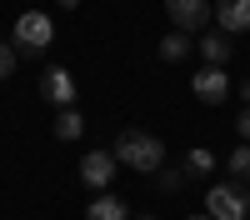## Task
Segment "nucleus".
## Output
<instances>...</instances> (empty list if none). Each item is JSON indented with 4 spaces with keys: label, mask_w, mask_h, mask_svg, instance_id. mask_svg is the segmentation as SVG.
I'll return each instance as SVG.
<instances>
[{
    "label": "nucleus",
    "mask_w": 250,
    "mask_h": 220,
    "mask_svg": "<svg viewBox=\"0 0 250 220\" xmlns=\"http://www.w3.org/2000/svg\"><path fill=\"white\" fill-rule=\"evenodd\" d=\"M85 220H130V210H125L120 195H100V200H90Z\"/></svg>",
    "instance_id": "10"
},
{
    "label": "nucleus",
    "mask_w": 250,
    "mask_h": 220,
    "mask_svg": "<svg viewBox=\"0 0 250 220\" xmlns=\"http://www.w3.org/2000/svg\"><path fill=\"white\" fill-rule=\"evenodd\" d=\"M215 20H220V35L250 30V0H215Z\"/></svg>",
    "instance_id": "8"
},
{
    "label": "nucleus",
    "mask_w": 250,
    "mask_h": 220,
    "mask_svg": "<svg viewBox=\"0 0 250 220\" xmlns=\"http://www.w3.org/2000/svg\"><path fill=\"white\" fill-rule=\"evenodd\" d=\"M165 15H170V25L180 35H190V30H205L210 25V0H165Z\"/></svg>",
    "instance_id": "4"
},
{
    "label": "nucleus",
    "mask_w": 250,
    "mask_h": 220,
    "mask_svg": "<svg viewBox=\"0 0 250 220\" xmlns=\"http://www.w3.org/2000/svg\"><path fill=\"white\" fill-rule=\"evenodd\" d=\"M155 185H160L165 195H175V190L185 185V170H160V180H155Z\"/></svg>",
    "instance_id": "15"
},
{
    "label": "nucleus",
    "mask_w": 250,
    "mask_h": 220,
    "mask_svg": "<svg viewBox=\"0 0 250 220\" xmlns=\"http://www.w3.org/2000/svg\"><path fill=\"white\" fill-rule=\"evenodd\" d=\"M80 130H85L80 110H60V120H55V135H60V140H80Z\"/></svg>",
    "instance_id": "14"
},
{
    "label": "nucleus",
    "mask_w": 250,
    "mask_h": 220,
    "mask_svg": "<svg viewBox=\"0 0 250 220\" xmlns=\"http://www.w3.org/2000/svg\"><path fill=\"white\" fill-rule=\"evenodd\" d=\"M110 155H115V165H130V170H145V175L165 170V140L150 135V130H120Z\"/></svg>",
    "instance_id": "1"
},
{
    "label": "nucleus",
    "mask_w": 250,
    "mask_h": 220,
    "mask_svg": "<svg viewBox=\"0 0 250 220\" xmlns=\"http://www.w3.org/2000/svg\"><path fill=\"white\" fill-rule=\"evenodd\" d=\"M200 55H205V65L225 70V60L235 55V45H230V35H220V30H205V35H200Z\"/></svg>",
    "instance_id": "9"
},
{
    "label": "nucleus",
    "mask_w": 250,
    "mask_h": 220,
    "mask_svg": "<svg viewBox=\"0 0 250 220\" xmlns=\"http://www.w3.org/2000/svg\"><path fill=\"white\" fill-rule=\"evenodd\" d=\"M10 70H15V55H10L5 40H0V80H10Z\"/></svg>",
    "instance_id": "16"
},
{
    "label": "nucleus",
    "mask_w": 250,
    "mask_h": 220,
    "mask_svg": "<svg viewBox=\"0 0 250 220\" xmlns=\"http://www.w3.org/2000/svg\"><path fill=\"white\" fill-rule=\"evenodd\" d=\"M55 5H60V10H75V5H80V0H55Z\"/></svg>",
    "instance_id": "18"
},
{
    "label": "nucleus",
    "mask_w": 250,
    "mask_h": 220,
    "mask_svg": "<svg viewBox=\"0 0 250 220\" xmlns=\"http://www.w3.org/2000/svg\"><path fill=\"white\" fill-rule=\"evenodd\" d=\"M40 95H45L50 105L70 110V105H75V75H70L65 65H50L45 75H40Z\"/></svg>",
    "instance_id": "5"
},
{
    "label": "nucleus",
    "mask_w": 250,
    "mask_h": 220,
    "mask_svg": "<svg viewBox=\"0 0 250 220\" xmlns=\"http://www.w3.org/2000/svg\"><path fill=\"white\" fill-rule=\"evenodd\" d=\"M185 55H190V35L170 30V35L160 40V60H170V65H175V60H185Z\"/></svg>",
    "instance_id": "12"
},
{
    "label": "nucleus",
    "mask_w": 250,
    "mask_h": 220,
    "mask_svg": "<svg viewBox=\"0 0 250 220\" xmlns=\"http://www.w3.org/2000/svg\"><path fill=\"white\" fill-rule=\"evenodd\" d=\"M190 90L205 100V105H220V100L230 95V75H225V70H215V65H205V70H195Z\"/></svg>",
    "instance_id": "7"
},
{
    "label": "nucleus",
    "mask_w": 250,
    "mask_h": 220,
    "mask_svg": "<svg viewBox=\"0 0 250 220\" xmlns=\"http://www.w3.org/2000/svg\"><path fill=\"white\" fill-rule=\"evenodd\" d=\"M210 170H215V155L205 145H195L190 155H185V175H210Z\"/></svg>",
    "instance_id": "13"
},
{
    "label": "nucleus",
    "mask_w": 250,
    "mask_h": 220,
    "mask_svg": "<svg viewBox=\"0 0 250 220\" xmlns=\"http://www.w3.org/2000/svg\"><path fill=\"white\" fill-rule=\"evenodd\" d=\"M50 40H55V20L45 10H25L15 20V50L40 55V50H50Z\"/></svg>",
    "instance_id": "3"
},
{
    "label": "nucleus",
    "mask_w": 250,
    "mask_h": 220,
    "mask_svg": "<svg viewBox=\"0 0 250 220\" xmlns=\"http://www.w3.org/2000/svg\"><path fill=\"white\" fill-rule=\"evenodd\" d=\"M140 220H155V215H140Z\"/></svg>",
    "instance_id": "21"
},
{
    "label": "nucleus",
    "mask_w": 250,
    "mask_h": 220,
    "mask_svg": "<svg viewBox=\"0 0 250 220\" xmlns=\"http://www.w3.org/2000/svg\"><path fill=\"white\" fill-rule=\"evenodd\" d=\"M235 130H240V135H245V145H250V105H245V110H240V115H235Z\"/></svg>",
    "instance_id": "17"
},
{
    "label": "nucleus",
    "mask_w": 250,
    "mask_h": 220,
    "mask_svg": "<svg viewBox=\"0 0 250 220\" xmlns=\"http://www.w3.org/2000/svg\"><path fill=\"white\" fill-rule=\"evenodd\" d=\"M80 180H85L90 190H105L115 180V155L110 150H90L85 160H80Z\"/></svg>",
    "instance_id": "6"
},
{
    "label": "nucleus",
    "mask_w": 250,
    "mask_h": 220,
    "mask_svg": "<svg viewBox=\"0 0 250 220\" xmlns=\"http://www.w3.org/2000/svg\"><path fill=\"white\" fill-rule=\"evenodd\" d=\"M240 95H245V105H250V80H245V85H240Z\"/></svg>",
    "instance_id": "19"
},
{
    "label": "nucleus",
    "mask_w": 250,
    "mask_h": 220,
    "mask_svg": "<svg viewBox=\"0 0 250 220\" xmlns=\"http://www.w3.org/2000/svg\"><path fill=\"white\" fill-rule=\"evenodd\" d=\"M205 215H210V220H250L245 185H235V180H220V185H210V190H205Z\"/></svg>",
    "instance_id": "2"
},
{
    "label": "nucleus",
    "mask_w": 250,
    "mask_h": 220,
    "mask_svg": "<svg viewBox=\"0 0 250 220\" xmlns=\"http://www.w3.org/2000/svg\"><path fill=\"white\" fill-rule=\"evenodd\" d=\"M190 220H210V215H190Z\"/></svg>",
    "instance_id": "20"
},
{
    "label": "nucleus",
    "mask_w": 250,
    "mask_h": 220,
    "mask_svg": "<svg viewBox=\"0 0 250 220\" xmlns=\"http://www.w3.org/2000/svg\"><path fill=\"white\" fill-rule=\"evenodd\" d=\"M225 170H230L235 185H250V145H235L230 160H225Z\"/></svg>",
    "instance_id": "11"
}]
</instances>
